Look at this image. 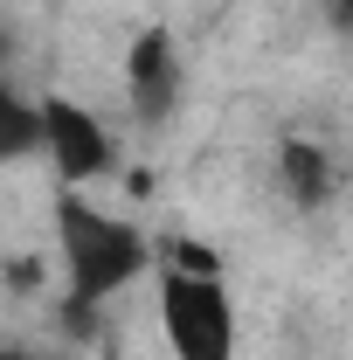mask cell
I'll use <instances>...</instances> for the list:
<instances>
[{
  "label": "cell",
  "mask_w": 353,
  "mask_h": 360,
  "mask_svg": "<svg viewBox=\"0 0 353 360\" xmlns=\"http://www.w3.org/2000/svg\"><path fill=\"white\" fill-rule=\"evenodd\" d=\"M340 7H347V14H353V0H340Z\"/></svg>",
  "instance_id": "11"
},
{
  "label": "cell",
  "mask_w": 353,
  "mask_h": 360,
  "mask_svg": "<svg viewBox=\"0 0 353 360\" xmlns=\"http://www.w3.org/2000/svg\"><path fill=\"white\" fill-rule=\"evenodd\" d=\"M56 229H63L70 298H90V305H104L111 291H125L139 270L153 264V243H146L132 222H118V215L90 208V201H77V194H63V201H56Z\"/></svg>",
  "instance_id": "1"
},
{
  "label": "cell",
  "mask_w": 353,
  "mask_h": 360,
  "mask_svg": "<svg viewBox=\"0 0 353 360\" xmlns=\"http://www.w3.org/2000/svg\"><path fill=\"white\" fill-rule=\"evenodd\" d=\"M7 56H14V35H7V28H0V70H7Z\"/></svg>",
  "instance_id": "9"
},
{
  "label": "cell",
  "mask_w": 353,
  "mask_h": 360,
  "mask_svg": "<svg viewBox=\"0 0 353 360\" xmlns=\"http://www.w3.org/2000/svg\"><path fill=\"white\" fill-rule=\"evenodd\" d=\"M277 167H284V187H291V201H298V208H319V201L333 194V160H326L312 139H284Z\"/></svg>",
  "instance_id": "5"
},
{
  "label": "cell",
  "mask_w": 353,
  "mask_h": 360,
  "mask_svg": "<svg viewBox=\"0 0 353 360\" xmlns=\"http://www.w3.org/2000/svg\"><path fill=\"white\" fill-rule=\"evenodd\" d=\"M42 146V104L14 97V84L0 77V160H21Z\"/></svg>",
  "instance_id": "6"
},
{
  "label": "cell",
  "mask_w": 353,
  "mask_h": 360,
  "mask_svg": "<svg viewBox=\"0 0 353 360\" xmlns=\"http://www.w3.org/2000/svg\"><path fill=\"white\" fill-rule=\"evenodd\" d=\"M0 360H35V354H21V347H0Z\"/></svg>",
  "instance_id": "10"
},
{
  "label": "cell",
  "mask_w": 353,
  "mask_h": 360,
  "mask_svg": "<svg viewBox=\"0 0 353 360\" xmlns=\"http://www.w3.org/2000/svg\"><path fill=\"white\" fill-rule=\"evenodd\" d=\"M42 146H49V160H56L63 180H90V174L111 167V132L90 118L84 104H70V97H42Z\"/></svg>",
  "instance_id": "3"
},
{
  "label": "cell",
  "mask_w": 353,
  "mask_h": 360,
  "mask_svg": "<svg viewBox=\"0 0 353 360\" xmlns=\"http://www.w3.org/2000/svg\"><path fill=\"white\" fill-rule=\"evenodd\" d=\"M7 284H14V291L42 284V264H35V257H14V264H7Z\"/></svg>",
  "instance_id": "8"
},
{
  "label": "cell",
  "mask_w": 353,
  "mask_h": 360,
  "mask_svg": "<svg viewBox=\"0 0 353 360\" xmlns=\"http://www.w3.org/2000/svg\"><path fill=\"white\" fill-rule=\"evenodd\" d=\"M160 326H167L174 360H236V305L222 277L160 270Z\"/></svg>",
  "instance_id": "2"
},
{
  "label": "cell",
  "mask_w": 353,
  "mask_h": 360,
  "mask_svg": "<svg viewBox=\"0 0 353 360\" xmlns=\"http://www.w3.org/2000/svg\"><path fill=\"white\" fill-rule=\"evenodd\" d=\"M167 270H187V277H222V257H215V250H201V243H180Z\"/></svg>",
  "instance_id": "7"
},
{
  "label": "cell",
  "mask_w": 353,
  "mask_h": 360,
  "mask_svg": "<svg viewBox=\"0 0 353 360\" xmlns=\"http://www.w3.org/2000/svg\"><path fill=\"white\" fill-rule=\"evenodd\" d=\"M125 90H132V118L139 125H160L167 111L180 104V56L167 28H146L125 56Z\"/></svg>",
  "instance_id": "4"
}]
</instances>
